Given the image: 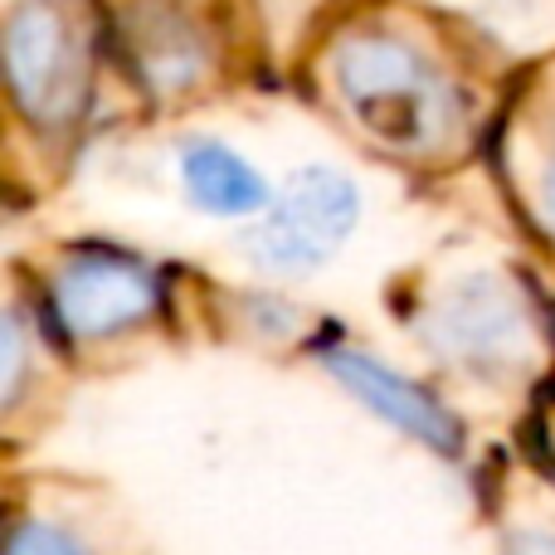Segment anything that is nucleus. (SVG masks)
I'll list each match as a JSON object with an SVG mask.
<instances>
[{
	"instance_id": "1",
	"label": "nucleus",
	"mask_w": 555,
	"mask_h": 555,
	"mask_svg": "<svg viewBox=\"0 0 555 555\" xmlns=\"http://www.w3.org/2000/svg\"><path fill=\"white\" fill-rule=\"evenodd\" d=\"M336 88L371 137L404 152H429L449 132V88L400 39H351L336 59Z\"/></svg>"
},
{
	"instance_id": "2",
	"label": "nucleus",
	"mask_w": 555,
	"mask_h": 555,
	"mask_svg": "<svg viewBox=\"0 0 555 555\" xmlns=\"http://www.w3.org/2000/svg\"><path fill=\"white\" fill-rule=\"evenodd\" d=\"M5 64L20 107L35 122L59 127L83 103V49L49 0H25L5 29Z\"/></svg>"
},
{
	"instance_id": "3",
	"label": "nucleus",
	"mask_w": 555,
	"mask_h": 555,
	"mask_svg": "<svg viewBox=\"0 0 555 555\" xmlns=\"http://www.w3.org/2000/svg\"><path fill=\"white\" fill-rule=\"evenodd\" d=\"M356 185L336 171H297L283 185L273 215L263 220V230L254 234V254L273 269H307L322 263L346 234L356 230Z\"/></svg>"
},
{
	"instance_id": "4",
	"label": "nucleus",
	"mask_w": 555,
	"mask_h": 555,
	"mask_svg": "<svg viewBox=\"0 0 555 555\" xmlns=\"http://www.w3.org/2000/svg\"><path fill=\"white\" fill-rule=\"evenodd\" d=\"M434 336L473 365L521 361L531 346L527 312L498 278H468L453 287L434 312Z\"/></svg>"
},
{
	"instance_id": "5",
	"label": "nucleus",
	"mask_w": 555,
	"mask_h": 555,
	"mask_svg": "<svg viewBox=\"0 0 555 555\" xmlns=\"http://www.w3.org/2000/svg\"><path fill=\"white\" fill-rule=\"evenodd\" d=\"M156 307V283L132 263L78 259L59 273L54 312L74 336H107Z\"/></svg>"
},
{
	"instance_id": "6",
	"label": "nucleus",
	"mask_w": 555,
	"mask_h": 555,
	"mask_svg": "<svg viewBox=\"0 0 555 555\" xmlns=\"http://www.w3.org/2000/svg\"><path fill=\"white\" fill-rule=\"evenodd\" d=\"M326 371H332L351 395H361L380 420L400 424L404 434L424 439L439 453H459V443H463L459 420H453L434 395H424L420 385H410L404 375H395L390 365L371 361V356H361V351H326Z\"/></svg>"
},
{
	"instance_id": "7",
	"label": "nucleus",
	"mask_w": 555,
	"mask_h": 555,
	"mask_svg": "<svg viewBox=\"0 0 555 555\" xmlns=\"http://www.w3.org/2000/svg\"><path fill=\"white\" fill-rule=\"evenodd\" d=\"M181 176L195 205L215 215H249L263 205V181L244 156H234L220 142H185Z\"/></svg>"
},
{
	"instance_id": "8",
	"label": "nucleus",
	"mask_w": 555,
	"mask_h": 555,
	"mask_svg": "<svg viewBox=\"0 0 555 555\" xmlns=\"http://www.w3.org/2000/svg\"><path fill=\"white\" fill-rule=\"evenodd\" d=\"M137 54H142V68L156 88H181L201 74V39H195L191 25L171 15H146L132 35Z\"/></svg>"
},
{
	"instance_id": "9",
	"label": "nucleus",
	"mask_w": 555,
	"mask_h": 555,
	"mask_svg": "<svg viewBox=\"0 0 555 555\" xmlns=\"http://www.w3.org/2000/svg\"><path fill=\"white\" fill-rule=\"evenodd\" d=\"M5 555H78L68 546L64 537H59L54 527H39V521H20L15 531H10L5 541Z\"/></svg>"
},
{
	"instance_id": "10",
	"label": "nucleus",
	"mask_w": 555,
	"mask_h": 555,
	"mask_svg": "<svg viewBox=\"0 0 555 555\" xmlns=\"http://www.w3.org/2000/svg\"><path fill=\"white\" fill-rule=\"evenodd\" d=\"M15 380H20V326L10 317L5 322V395H15Z\"/></svg>"
},
{
	"instance_id": "11",
	"label": "nucleus",
	"mask_w": 555,
	"mask_h": 555,
	"mask_svg": "<svg viewBox=\"0 0 555 555\" xmlns=\"http://www.w3.org/2000/svg\"><path fill=\"white\" fill-rule=\"evenodd\" d=\"M512 555H555V537H546V531H517L512 537Z\"/></svg>"
},
{
	"instance_id": "12",
	"label": "nucleus",
	"mask_w": 555,
	"mask_h": 555,
	"mask_svg": "<svg viewBox=\"0 0 555 555\" xmlns=\"http://www.w3.org/2000/svg\"><path fill=\"white\" fill-rule=\"evenodd\" d=\"M546 205H551V220H555V176H551V185H546Z\"/></svg>"
}]
</instances>
